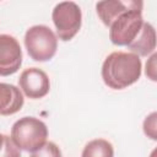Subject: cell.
I'll return each mask as SVG.
<instances>
[{"label":"cell","mask_w":157,"mask_h":157,"mask_svg":"<svg viewBox=\"0 0 157 157\" xmlns=\"http://www.w3.org/2000/svg\"><path fill=\"white\" fill-rule=\"evenodd\" d=\"M25 45L31 59L34 61H48L56 53L58 38L48 26L36 25L26 31Z\"/></svg>","instance_id":"4"},{"label":"cell","mask_w":157,"mask_h":157,"mask_svg":"<svg viewBox=\"0 0 157 157\" xmlns=\"http://www.w3.org/2000/svg\"><path fill=\"white\" fill-rule=\"evenodd\" d=\"M22 64V49L18 40L10 34H0V76H10Z\"/></svg>","instance_id":"7"},{"label":"cell","mask_w":157,"mask_h":157,"mask_svg":"<svg viewBox=\"0 0 157 157\" xmlns=\"http://www.w3.org/2000/svg\"><path fill=\"white\" fill-rule=\"evenodd\" d=\"M52 20L56 29V38L63 42L71 40L81 28V9L74 1L59 2L53 9Z\"/></svg>","instance_id":"5"},{"label":"cell","mask_w":157,"mask_h":157,"mask_svg":"<svg viewBox=\"0 0 157 157\" xmlns=\"http://www.w3.org/2000/svg\"><path fill=\"white\" fill-rule=\"evenodd\" d=\"M5 136L6 135H4V134L0 132V152H1V150L4 147V144H5Z\"/></svg>","instance_id":"16"},{"label":"cell","mask_w":157,"mask_h":157,"mask_svg":"<svg viewBox=\"0 0 157 157\" xmlns=\"http://www.w3.org/2000/svg\"><path fill=\"white\" fill-rule=\"evenodd\" d=\"M18 86L26 97L31 99H39L49 93L50 81L42 69L28 67L21 72L18 77Z\"/></svg>","instance_id":"6"},{"label":"cell","mask_w":157,"mask_h":157,"mask_svg":"<svg viewBox=\"0 0 157 157\" xmlns=\"http://www.w3.org/2000/svg\"><path fill=\"white\" fill-rule=\"evenodd\" d=\"M142 64L140 56L130 52H113L103 61L102 78L112 90H124L141 76Z\"/></svg>","instance_id":"1"},{"label":"cell","mask_w":157,"mask_h":157,"mask_svg":"<svg viewBox=\"0 0 157 157\" xmlns=\"http://www.w3.org/2000/svg\"><path fill=\"white\" fill-rule=\"evenodd\" d=\"M29 157H61V151L56 144L47 141L40 148L32 152Z\"/></svg>","instance_id":"12"},{"label":"cell","mask_w":157,"mask_h":157,"mask_svg":"<svg viewBox=\"0 0 157 157\" xmlns=\"http://www.w3.org/2000/svg\"><path fill=\"white\" fill-rule=\"evenodd\" d=\"M156 59H157V54L153 53V54L150 56V59L147 60V63H146V69H145L146 76H147L150 80H152V81H156V80H157V78H156Z\"/></svg>","instance_id":"15"},{"label":"cell","mask_w":157,"mask_h":157,"mask_svg":"<svg viewBox=\"0 0 157 157\" xmlns=\"http://www.w3.org/2000/svg\"><path fill=\"white\" fill-rule=\"evenodd\" d=\"M25 103L21 90L13 85L0 82V115H12L21 110Z\"/></svg>","instance_id":"8"},{"label":"cell","mask_w":157,"mask_h":157,"mask_svg":"<svg viewBox=\"0 0 157 157\" xmlns=\"http://www.w3.org/2000/svg\"><path fill=\"white\" fill-rule=\"evenodd\" d=\"M142 2L137 1L132 7L123 12L109 26V39L114 45H129L139 34L142 25Z\"/></svg>","instance_id":"3"},{"label":"cell","mask_w":157,"mask_h":157,"mask_svg":"<svg viewBox=\"0 0 157 157\" xmlns=\"http://www.w3.org/2000/svg\"><path fill=\"white\" fill-rule=\"evenodd\" d=\"M137 1H120V0H105L96 4V11L103 25L109 27L119 15L132 7Z\"/></svg>","instance_id":"10"},{"label":"cell","mask_w":157,"mask_h":157,"mask_svg":"<svg viewBox=\"0 0 157 157\" xmlns=\"http://www.w3.org/2000/svg\"><path fill=\"white\" fill-rule=\"evenodd\" d=\"M81 157H114V148L108 140L94 139L86 144Z\"/></svg>","instance_id":"11"},{"label":"cell","mask_w":157,"mask_h":157,"mask_svg":"<svg viewBox=\"0 0 157 157\" xmlns=\"http://www.w3.org/2000/svg\"><path fill=\"white\" fill-rule=\"evenodd\" d=\"M130 53L137 56H147L155 53L156 49V31L150 22H144L137 37L128 45Z\"/></svg>","instance_id":"9"},{"label":"cell","mask_w":157,"mask_h":157,"mask_svg":"<svg viewBox=\"0 0 157 157\" xmlns=\"http://www.w3.org/2000/svg\"><path fill=\"white\" fill-rule=\"evenodd\" d=\"M156 117H157V113L153 112L148 117H146V119L144 120V132H145V135H147L152 140L157 139V134H156Z\"/></svg>","instance_id":"13"},{"label":"cell","mask_w":157,"mask_h":157,"mask_svg":"<svg viewBox=\"0 0 157 157\" xmlns=\"http://www.w3.org/2000/svg\"><path fill=\"white\" fill-rule=\"evenodd\" d=\"M47 125L34 117H23L11 128V140L16 147L31 153L40 148L47 142Z\"/></svg>","instance_id":"2"},{"label":"cell","mask_w":157,"mask_h":157,"mask_svg":"<svg viewBox=\"0 0 157 157\" xmlns=\"http://www.w3.org/2000/svg\"><path fill=\"white\" fill-rule=\"evenodd\" d=\"M0 157H21L20 150L16 147V145L12 142L10 136H5V144L0 152Z\"/></svg>","instance_id":"14"}]
</instances>
